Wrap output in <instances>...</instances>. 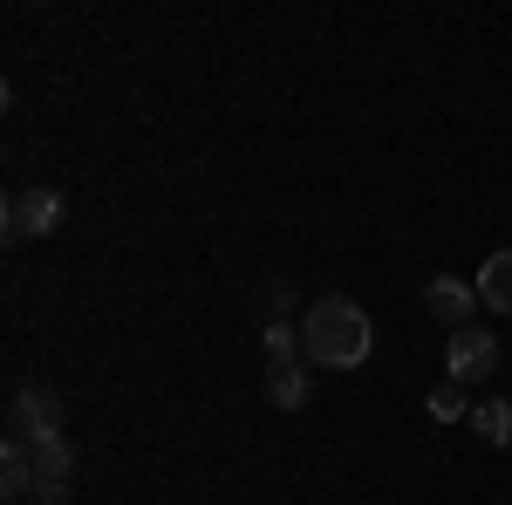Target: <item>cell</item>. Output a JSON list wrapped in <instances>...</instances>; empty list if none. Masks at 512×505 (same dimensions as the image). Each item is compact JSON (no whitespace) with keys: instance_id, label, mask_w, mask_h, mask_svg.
<instances>
[{"instance_id":"obj_7","label":"cell","mask_w":512,"mask_h":505,"mask_svg":"<svg viewBox=\"0 0 512 505\" xmlns=\"http://www.w3.org/2000/svg\"><path fill=\"white\" fill-rule=\"evenodd\" d=\"M308 355H267V396H274V410H301L308 403Z\"/></svg>"},{"instance_id":"obj_3","label":"cell","mask_w":512,"mask_h":505,"mask_svg":"<svg viewBox=\"0 0 512 505\" xmlns=\"http://www.w3.org/2000/svg\"><path fill=\"white\" fill-rule=\"evenodd\" d=\"M62 226V192L55 185H35V192H14L7 198V239H48Z\"/></svg>"},{"instance_id":"obj_4","label":"cell","mask_w":512,"mask_h":505,"mask_svg":"<svg viewBox=\"0 0 512 505\" xmlns=\"http://www.w3.org/2000/svg\"><path fill=\"white\" fill-rule=\"evenodd\" d=\"M492 369H499V335L478 328V321H472V328H458V335H451V383L478 389Z\"/></svg>"},{"instance_id":"obj_9","label":"cell","mask_w":512,"mask_h":505,"mask_svg":"<svg viewBox=\"0 0 512 505\" xmlns=\"http://www.w3.org/2000/svg\"><path fill=\"white\" fill-rule=\"evenodd\" d=\"M472 437L499 444V451L512 444V403H506V396H492V403H472Z\"/></svg>"},{"instance_id":"obj_6","label":"cell","mask_w":512,"mask_h":505,"mask_svg":"<svg viewBox=\"0 0 512 505\" xmlns=\"http://www.w3.org/2000/svg\"><path fill=\"white\" fill-rule=\"evenodd\" d=\"M424 308L458 335V328H472V321H478V287H472V280H458V273H431V280H424Z\"/></svg>"},{"instance_id":"obj_10","label":"cell","mask_w":512,"mask_h":505,"mask_svg":"<svg viewBox=\"0 0 512 505\" xmlns=\"http://www.w3.org/2000/svg\"><path fill=\"white\" fill-rule=\"evenodd\" d=\"M431 417H437V424H458V417H472V389L437 383V389H431Z\"/></svg>"},{"instance_id":"obj_5","label":"cell","mask_w":512,"mask_h":505,"mask_svg":"<svg viewBox=\"0 0 512 505\" xmlns=\"http://www.w3.org/2000/svg\"><path fill=\"white\" fill-rule=\"evenodd\" d=\"M41 430H62V396L48 383H21L7 403V437H41Z\"/></svg>"},{"instance_id":"obj_2","label":"cell","mask_w":512,"mask_h":505,"mask_svg":"<svg viewBox=\"0 0 512 505\" xmlns=\"http://www.w3.org/2000/svg\"><path fill=\"white\" fill-rule=\"evenodd\" d=\"M0 485H7V499H21V505H69V444H62V430L7 437Z\"/></svg>"},{"instance_id":"obj_1","label":"cell","mask_w":512,"mask_h":505,"mask_svg":"<svg viewBox=\"0 0 512 505\" xmlns=\"http://www.w3.org/2000/svg\"><path fill=\"white\" fill-rule=\"evenodd\" d=\"M376 349V321L355 308L349 294H321L315 308L301 314V355L315 369H362Z\"/></svg>"},{"instance_id":"obj_8","label":"cell","mask_w":512,"mask_h":505,"mask_svg":"<svg viewBox=\"0 0 512 505\" xmlns=\"http://www.w3.org/2000/svg\"><path fill=\"white\" fill-rule=\"evenodd\" d=\"M478 301L512 321V246H506V253H492V260L478 267Z\"/></svg>"}]
</instances>
